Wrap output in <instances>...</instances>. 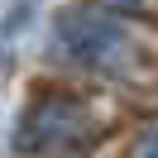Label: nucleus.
<instances>
[{
    "label": "nucleus",
    "mask_w": 158,
    "mask_h": 158,
    "mask_svg": "<svg viewBox=\"0 0 158 158\" xmlns=\"http://www.w3.org/2000/svg\"><path fill=\"white\" fill-rule=\"evenodd\" d=\"M58 29H62V43L72 48V58H81L86 67L120 72L129 62V34L115 19H106L101 10H67Z\"/></svg>",
    "instance_id": "1"
},
{
    "label": "nucleus",
    "mask_w": 158,
    "mask_h": 158,
    "mask_svg": "<svg viewBox=\"0 0 158 158\" xmlns=\"http://www.w3.org/2000/svg\"><path fill=\"white\" fill-rule=\"evenodd\" d=\"M86 129V110L77 106H62V101H43L24 115V129H19V144L24 148H58L67 139H77Z\"/></svg>",
    "instance_id": "2"
},
{
    "label": "nucleus",
    "mask_w": 158,
    "mask_h": 158,
    "mask_svg": "<svg viewBox=\"0 0 158 158\" xmlns=\"http://www.w3.org/2000/svg\"><path fill=\"white\" fill-rule=\"evenodd\" d=\"M134 158H158V129L139 139V153H134Z\"/></svg>",
    "instance_id": "3"
},
{
    "label": "nucleus",
    "mask_w": 158,
    "mask_h": 158,
    "mask_svg": "<svg viewBox=\"0 0 158 158\" xmlns=\"http://www.w3.org/2000/svg\"><path fill=\"white\" fill-rule=\"evenodd\" d=\"M115 5H134V0H115Z\"/></svg>",
    "instance_id": "4"
}]
</instances>
